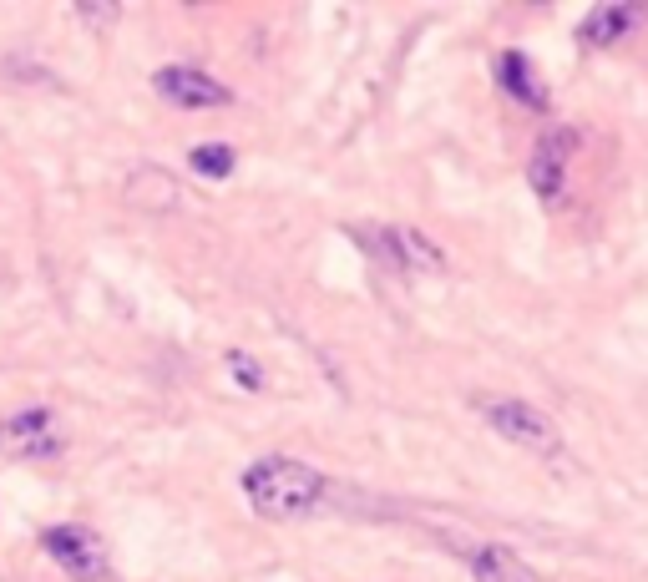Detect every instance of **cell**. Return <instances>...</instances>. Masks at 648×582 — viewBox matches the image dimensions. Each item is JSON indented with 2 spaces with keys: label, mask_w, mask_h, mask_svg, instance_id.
I'll return each instance as SVG.
<instances>
[{
  "label": "cell",
  "mask_w": 648,
  "mask_h": 582,
  "mask_svg": "<svg viewBox=\"0 0 648 582\" xmlns=\"http://www.w3.org/2000/svg\"><path fill=\"white\" fill-rule=\"evenodd\" d=\"M243 496L269 522H299L324 502V476L294 456H264L243 471Z\"/></svg>",
  "instance_id": "obj_1"
},
{
  "label": "cell",
  "mask_w": 648,
  "mask_h": 582,
  "mask_svg": "<svg viewBox=\"0 0 648 582\" xmlns=\"http://www.w3.org/2000/svg\"><path fill=\"white\" fill-rule=\"evenodd\" d=\"M476 410L481 421L492 426L497 436H507L512 446L532 451V456H557L562 451V431L547 421V415L517 395H476Z\"/></svg>",
  "instance_id": "obj_2"
},
{
  "label": "cell",
  "mask_w": 648,
  "mask_h": 582,
  "mask_svg": "<svg viewBox=\"0 0 648 582\" xmlns=\"http://www.w3.org/2000/svg\"><path fill=\"white\" fill-rule=\"evenodd\" d=\"M41 542H46V552H51L76 582H102V577H107V547H102V537H97L92 527L61 522V527H51Z\"/></svg>",
  "instance_id": "obj_3"
},
{
  "label": "cell",
  "mask_w": 648,
  "mask_h": 582,
  "mask_svg": "<svg viewBox=\"0 0 648 582\" xmlns=\"http://www.w3.org/2000/svg\"><path fill=\"white\" fill-rule=\"evenodd\" d=\"M573 147H578V132H567V127H552L537 147H532V162H527V183L532 193L557 208L562 193H567V162H573Z\"/></svg>",
  "instance_id": "obj_4"
},
{
  "label": "cell",
  "mask_w": 648,
  "mask_h": 582,
  "mask_svg": "<svg viewBox=\"0 0 648 582\" xmlns=\"http://www.w3.org/2000/svg\"><path fill=\"white\" fill-rule=\"evenodd\" d=\"M152 87L162 102H173V107H188V112H208V107H228L233 92L223 87L218 76L198 71V66H162L152 76Z\"/></svg>",
  "instance_id": "obj_5"
},
{
  "label": "cell",
  "mask_w": 648,
  "mask_h": 582,
  "mask_svg": "<svg viewBox=\"0 0 648 582\" xmlns=\"http://www.w3.org/2000/svg\"><path fill=\"white\" fill-rule=\"evenodd\" d=\"M360 238H370V248L375 254H385L395 269H405V274H441L446 269V254L421 233V228H370V233H360Z\"/></svg>",
  "instance_id": "obj_6"
},
{
  "label": "cell",
  "mask_w": 648,
  "mask_h": 582,
  "mask_svg": "<svg viewBox=\"0 0 648 582\" xmlns=\"http://www.w3.org/2000/svg\"><path fill=\"white\" fill-rule=\"evenodd\" d=\"M61 441H56V426H51V410L31 405V410H16L0 421V456H16V461H41V456H56Z\"/></svg>",
  "instance_id": "obj_7"
},
{
  "label": "cell",
  "mask_w": 648,
  "mask_h": 582,
  "mask_svg": "<svg viewBox=\"0 0 648 582\" xmlns=\"http://www.w3.org/2000/svg\"><path fill=\"white\" fill-rule=\"evenodd\" d=\"M638 6H628V0H608V6H593L588 16H583V26H578V41L583 46H613V41H623L633 26H638Z\"/></svg>",
  "instance_id": "obj_8"
},
{
  "label": "cell",
  "mask_w": 648,
  "mask_h": 582,
  "mask_svg": "<svg viewBox=\"0 0 648 582\" xmlns=\"http://www.w3.org/2000/svg\"><path fill=\"white\" fill-rule=\"evenodd\" d=\"M471 577L476 582H537V572L522 557H512L507 547H481L471 557Z\"/></svg>",
  "instance_id": "obj_9"
},
{
  "label": "cell",
  "mask_w": 648,
  "mask_h": 582,
  "mask_svg": "<svg viewBox=\"0 0 648 582\" xmlns=\"http://www.w3.org/2000/svg\"><path fill=\"white\" fill-rule=\"evenodd\" d=\"M497 76H502V87H507L517 102H527V107H542V102H547L542 87H537V71H532V61H527L522 51H507V56L497 61Z\"/></svg>",
  "instance_id": "obj_10"
},
{
  "label": "cell",
  "mask_w": 648,
  "mask_h": 582,
  "mask_svg": "<svg viewBox=\"0 0 648 582\" xmlns=\"http://www.w3.org/2000/svg\"><path fill=\"white\" fill-rule=\"evenodd\" d=\"M137 203H147V208H173L183 193H178V183L168 178V173H157V168H142L137 178H132V188H127Z\"/></svg>",
  "instance_id": "obj_11"
},
{
  "label": "cell",
  "mask_w": 648,
  "mask_h": 582,
  "mask_svg": "<svg viewBox=\"0 0 648 582\" xmlns=\"http://www.w3.org/2000/svg\"><path fill=\"white\" fill-rule=\"evenodd\" d=\"M188 162H193V168H198L203 178H228V173H233V147H223V142H213V147H193Z\"/></svg>",
  "instance_id": "obj_12"
},
{
  "label": "cell",
  "mask_w": 648,
  "mask_h": 582,
  "mask_svg": "<svg viewBox=\"0 0 648 582\" xmlns=\"http://www.w3.org/2000/svg\"><path fill=\"white\" fill-rule=\"evenodd\" d=\"M228 365H233V375H238L243 385H249V390H259V385H264V375H259V365H254L249 355H233Z\"/></svg>",
  "instance_id": "obj_13"
}]
</instances>
